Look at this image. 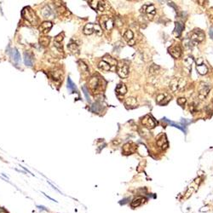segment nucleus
I'll list each match as a JSON object with an SVG mask.
<instances>
[{
	"instance_id": "nucleus-1",
	"label": "nucleus",
	"mask_w": 213,
	"mask_h": 213,
	"mask_svg": "<svg viewBox=\"0 0 213 213\" xmlns=\"http://www.w3.org/2000/svg\"><path fill=\"white\" fill-rule=\"evenodd\" d=\"M205 39V34L202 31L200 30H194L193 32L190 33V37L189 38H188L185 42H188V45H189L190 47L193 45H196L198 43L202 42L203 40Z\"/></svg>"
},
{
	"instance_id": "nucleus-2",
	"label": "nucleus",
	"mask_w": 213,
	"mask_h": 213,
	"mask_svg": "<svg viewBox=\"0 0 213 213\" xmlns=\"http://www.w3.org/2000/svg\"><path fill=\"white\" fill-rule=\"evenodd\" d=\"M117 73L123 79L127 78L129 75V65L125 61H119L117 63Z\"/></svg>"
},
{
	"instance_id": "nucleus-3",
	"label": "nucleus",
	"mask_w": 213,
	"mask_h": 213,
	"mask_svg": "<svg viewBox=\"0 0 213 213\" xmlns=\"http://www.w3.org/2000/svg\"><path fill=\"white\" fill-rule=\"evenodd\" d=\"M21 15H22V16H23L25 19H27V21H29V22H31V23H32V24L36 23L38 21L37 16L35 15L34 11L32 10V9H30L29 7L24 8L22 12H21Z\"/></svg>"
},
{
	"instance_id": "nucleus-4",
	"label": "nucleus",
	"mask_w": 213,
	"mask_h": 213,
	"mask_svg": "<svg viewBox=\"0 0 213 213\" xmlns=\"http://www.w3.org/2000/svg\"><path fill=\"white\" fill-rule=\"evenodd\" d=\"M186 85V81L181 78H175L171 80L170 84V88L172 91H176L182 90Z\"/></svg>"
},
{
	"instance_id": "nucleus-5",
	"label": "nucleus",
	"mask_w": 213,
	"mask_h": 213,
	"mask_svg": "<svg viewBox=\"0 0 213 213\" xmlns=\"http://www.w3.org/2000/svg\"><path fill=\"white\" fill-rule=\"evenodd\" d=\"M210 85L206 83H200V89H199V97L200 99H205L208 95L210 91Z\"/></svg>"
},
{
	"instance_id": "nucleus-6",
	"label": "nucleus",
	"mask_w": 213,
	"mask_h": 213,
	"mask_svg": "<svg viewBox=\"0 0 213 213\" xmlns=\"http://www.w3.org/2000/svg\"><path fill=\"white\" fill-rule=\"evenodd\" d=\"M142 124H143L145 127L149 128V129H152V128H154L156 125V123L153 119V118L149 115H146L142 118Z\"/></svg>"
},
{
	"instance_id": "nucleus-7",
	"label": "nucleus",
	"mask_w": 213,
	"mask_h": 213,
	"mask_svg": "<svg viewBox=\"0 0 213 213\" xmlns=\"http://www.w3.org/2000/svg\"><path fill=\"white\" fill-rule=\"evenodd\" d=\"M101 26L104 27L105 29H106V30H111L112 27H113V25H114L112 19L109 18V17H107V16H103V17H101Z\"/></svg>"
},
{
	"instance_id": "nucleus-8",
	"label": "nucleus",
	"mask_w": 213,
	"mask_h": 213,
	"mask_svg": "<svg viewBox=\"0 0 213 213\" xmlns=\"http://www.w3.org/2000/svg\"><path fill=\"white\" fill-rule=\"evenodd\" d=\"M169 53L174 57V58H179L182 55V50L180 46L178 45H172L169 48Z\"/></svg>"
},
{
	"instance_id": "nucleus-9",
	"label": "nucleus",
	"mask_w": 213,
	"mask_h": 213,
	"mask_svg": "<svg viewBox=\"0 0 213 213\" xmlns=\"http://www.w3.org/2000/svg\"><path fill=\"white\" fill-rule=\"evenodd\" d=\"M202 62H203L202 59H200V62H197L196 69H197L198 73H199L200 74L205 75L207 74L208 68L207 67H206V65L205 63H203Z\"/></svg>"
},
{
	"instance_id": "nucleus-10",
	"label": "nucleus",
	"mask_w": 213,
	"mask_h": 213,
	"mask_svg": "<svg viewBox=\"0 0 213 213\" xmlns=\"http://www.w3.org/2000/svg\"><path fill=\"white\" fill-rule=\"evenodd\" d=\"M170 100V96L168 94H160L157 96V103L160 105H165Z\"/></svg>"
},
{
	"instance_id": "nucleus-11",
	"label": "nucleus",
	"mask_w": 213,
	"mask_h": 213,
	"mask_svg": "<svg viewBox=\"0 0 213 213\" xmlns=\"http://www.w3.org/2000/svg\"><path fill=\"white\" fill-rule=\"evenodd\" d=\"M157 145L162 149H165L167 148L168 143H167V140H166V137L164 134H161L157 138Z\"/></svg>"
},
{
	"instance_id": "nucleus-12",
	"label": "nucleus",
	"mask_w": 213,
	"mask_h": 213,
	"mask_svg": "<svg viewBox=\"0 0 213 213\" xmlns=\"http://www.w3.org/2000/svg\"><path fill=\"white\" fill-rule=\"evenodd\" d=\"M142 11L145 12L148 16L152 18V16H154L156 14V10H155L154 5L150 4V5H143L142 7Z\"/></svg>"
},
{
	"instance_id": "nucleus-13",
	"label": "nucleus",
	"mask_w": 213,
	"mask_h": 213,
	"mask_svg": "<svg viewBox=\"0 0 213 213\" xmlns=\"http://www.w3.org/2000/svg\"><path fill=\"white\" fill-rule=\"evenodd\" d=\"M136 150V147L133 143H126L123 147V151L125 154H132Z\"/></svg>"
},
{
	"instance_id": "nucleus-14",
	"label": "nucleus",
	"mask_w": 213,
	"mask_h": 213,
	"mask_svg": "<svg viewBox=\"0 0 213 213\" xmlns=\"http://www.w3.org/2000/svg\"><path fill=\"white\" fill-rule=\"evenodd\" d=\"M133 38V32H132V31H130V30H127L126 32H124V38L126 41H128L129 45H134L135 41H134Z\"/></svg>"
},
{
	"instance_id": "nucleus-15",
	"label": "nucleus",
	"mask_w": 213,
	"mask_h": 213,
	"mask_svg": "<svg viewBox=\"0 0 213 213\" xmlns=\"http://www.w3.org/2000/svg\"><path fill=\"white\" fill-rule=\"evenodd\" d=\"M24 62L27 67H32L33 65V56H32V54L27 52V51L24 53Z\"/></svg>"
},
{
	"instance_id": "nucleus-16",
	"label": "nucleus",
	"mask_w": 213,
	"mask_h": 213,
	"mask_svg": "<svg viewBox=\"0 0 213 213\" xmlns=\"http://www.w3.org/2000/svg\"><path fill=\"white\" fill-rule=\"evenodd\" d=\"M116 93H117L118 95H120V96H124V95H125L126 94V92H127V88H126V86H125V85H124V84H118V85H117V87H116Z\"/></svg>"
},
{
	"instance_id": "nucleus-17",
	"label": "nucleus",
	"mask_w": 213,
	"mask_h": 213,
	"mask_svg": "<svg viewBox=\"0 0 213 213\" xmlns=\"http://www.w3.org/2000/svg\"><path fill=\"white\" fill-rule=\"evenodd\" d=\"M89 85L92 90H96L99 86V80L96 77H92L89 80Z\"/></svg>"
},
{
	"instance_id": "nucleus-18",
	"label": "nucleus",
	"mask_w": 213,
	"mask_h": 213,
	"mask_svg": "<svg viewBox=\"0 0 213 213\" xmlns=\"http://www.w3.org/2000/svg\"><path fill=\"white\" fill-rule=\"evenodd\" d=\"M163 120H164L165 122L167 123V124H170L171 126H174V127L180 129V130H182V131H183L184 133L186 132V128L184 127V126H182L181 124H177V123L173 122V121H170V120H169V119H167L166 118H163Z\"/></svg>"
},
{
	"instance_id": "nucleus-19",
	"label": "nucleus",
	"mask_w": 213,
	"mask_h": 213,
	"mask_svg": "<svg viewBox=\"0 0 213 213\" xmlns=\"http://www.w3.org/2000/svg\"><path fill=\"white\" fill-rule=\"evenodd\" d=\"M124 103H125L126 106H130V107H135L137 105L136 99L134 98V97H128V98H126L125 101H124Z\"/></svg>"
},
{
	"instance_id": "nucleus-20",
	"label": "nucleus",
	"mask_w": 213,
	"mask_h": 213,
	"mask_svg": "<svg viewBox=\"0 0 213 213\" xmlns=\"http://www.w3.org/2000/svg\"><path fill=\"white\" fill-rule=\"evenodd\" d=\"M98 68H99L101 70H103V71H109V70H111V68H112V67H111L109 64L107 63L106 62L103 61V60H102L101 62L99 63Z\"/></svg>"
},
{
	"instance_id": "nucleus-21",
	"label": "nucleus",
	"mask_w": 213,
	"mask_h": 213,
	"mask_svg": "<svg viewBox=\"0 0 213 213\" xmlns=\"http://www.w3.org/2000/svg\"><path fill=\"white\" fill-rule=\"evenodd\" d=\"M94 32V25L93 24H87L84 28V33L85 35H91Z\"/></svg>"
},
{
	"instance_id": "nucleus-22",
	"label": "nucleus",
	"mask_w": 213,
	"mask_h": 213,
	"mask_svg": "<svg viewBox=\"0 0 213 213\" xmlns=\"http://www.w3.org/2000/svg\"><path fill=\"white\" fill-rule=\"evenodd\" d=\"M183 29H184V26H183V24L181 23V22H176V28H175V33H176V36H180L182 32L183 31Z\"/></svg>"
},
{
	"instance_id": "nucleus-23",
	"label": "nucleus",
	"mask_w": 213,
	"mask_h": 213,
	"mask_svg": "<svg viewBox=\"0 0 213 213\" xmlns=\"http://www.w3.org/2000/svg\"><path fill=\"white\" fill-rule=\"evenodd\" d=\"M12 57L14 59V62H19L21 61V54L16 49H14L12 50Z\"/></svg>"
},
{
	"instance_id": "nucleus-24",
	"label": "nucleus",
	"mask_w": 213,
	"mask_h": 213,
	"mask_svg": "<svg viewBox=\"0 0 213 213\" xmlns=\"http://www.w3.org/2000/svg\"><path fill=\"white\" fill-rule=\"evenodd\" d=\"M51 27H52V23L50 21H44L41 24L40 30H44V32H47Z\"/></svg>"
},
{
	"instance_id": "nucleus-25",
	"label": "nucleus",
	"mask_w": 213,
	"mask_h": 213,
	"mask_svg": "<svg viewBox=\"0 0 213 213\" xmlns=\"http://www.w3.org/2000/svg\"><path fill=\"white\" fill-rule=\"evenodd\" d=\"M103 61H105V62H106L107 63L109 64L111 67H112V66H116L117 67V62H116V60H114L113 58H112L111 56H104V58H103Z\"/></svg>"
},
{
	"instance_id": "nucleus-26",
	"label": "nucleus",
	"mask_w": 213,
	"mask_h": 213,
	"mask_svg": "<svg viewBox=\"0 0 213 213\" xmlns=\"http://www.w3.org/2000/svg\"><path fill=\"white\" fill-rule=\"evenodd\" d=\"M193 62H194V58H193L192 56H188V57H187V58H185V60H184L183 64H184V66L186 67L187 68L190 69V68H191Z\"/></svg>"
},
{
	"instance_id": "nucleus-27",
	"label": "nucleus",
	"mask_w": 213,
	"mask_h": 213,
	"mask_svg": "<svg viewBox=\"0 0 213 213\" xmlns=\"http://www.w3.org/2000/svg\"><path fill=\"white\" fill-rule=\"evenodd\" d=\"M68 89L71 91H76V85H75L74 83L73 82V80H71L70 77L68 78Z\"/></svg>"
},
{
	"instance_id": "nucleus-28",
	"label": "nucleus",
	"mask_w": 213,
	"mask_h": 213,
	"mask_svg": "<svg viewBox=\"0 0 213 213\" xmlns=\"http://www.w3.org/2000/svg\"><path fill=\"white\" fill-rule=\"evenodd\" d=\"M142 200L144 201V199H142V198H137V199H135L133 201H132V203H131V206H132V207H137V206H139L142 205Z\"/></svg>"
},
{
	"instance_id": "nucleus-29",
	"label": "nucleus",
	"mask_w": 213,
	"mask_h": 213,
	"mask_svg": "<svg viewBox=\"0 0 213 213\" xmlns=\"http://www.w3.org/2000/svg\"><path fill=\"white\" fill-rule=\"evenodd\" d=\"M40 44H42L43 46H47L49 44H50V38L47 37H42L41 38H40Z\"/></svg>"
},
{
	"instance_id": "nucleus-30",
	"label": "nucleus",
	"mask_w": 213,
	"mask_h": 213,
	"mask_svg": "<svg viewBox=\"0 0 213 213\" xmlns=\"http://www.w3.org/2000/svg\"><path fill=\"white\" fill-rule=\"evenodd\" d=\"M62 71H56V72H54V73H52V76H53V79L56 80H58L61 79V77H62Z\"/></svg>"
},
{
	"instance_id": "nucleus-31",
	"label": "nucleus",
	"mask_w": 213,
	"mask_h": 213,
	"mask_svg": "<svg viewBox=\"0 0 213 213\" xmlns=\"http://www.w3.org/2000/svg\"><path fill=\"white\" fill-rule=\"evenodd\" d=\"M82 91H83L84 94H85V98H86L87 101H89V102H90V101H91V98H90V96H89V92H88V90H87L86 86H83V87H82Z\"/></svg>"
},
{
	"instance_id": "nucleus-32",
	"label": "nucleus",
	"mask_w": 213,
	"mask_h": 213,
	"mask_svg": "<svg viewBox=\"0 0 213 213\" xmlns=\"http://www.w3.org/2000/svg\"><path fill=\"white\" fill-rule=\"evenodd\" d=\"M68 49L72 52H77L79 50V48H78V45L76 44H70L68 45Z\"/></svg>"
},
{
	"instance_id": "nucleus-33",
	"label": "nucleus",
	"mask_w": 213,
	"mask_h": 213,
	"mask_svg": "<svg viewBox=\"0 0 213 213\" xmlns=\"http://www.w3.org/2000/svg\"><path fill=\"white\" fill-rule=\"evenodd\" d=\"M94 31L96 32V33L97 35H101L102 33V29L99 25H94Z\"/></svg>"
},
{
	"instance_id": "nucleus-34",
	"label": "nucleus",
	"mask_w": 213,
	"mask_h": 213,
	"mask_svg": "<svg viewBox=\"0 0 213 213\" xmlns=\"http://www.w3.org/2000/svg\"><path fill=\"white\" fill-rule=\"evenodd\" d=\"M90 5L92 9L94 10H97L98 9V5H99V2L98 1H90Z\"/></svg>"
},
{
	"instance_id": "nucleus-35",
	"label": "nucleus",
	"mask_w": 213,
	"mask_h": 213,
	"mask_svg": "<svg viewBox=\"0 0 213 213\" xmlns=\"http://www.w3.org/2000/svg\"><path fill=\"white\" fill-rule=\"evenodd\" d=\"M177 103L180 105V106H183L185 103H186V98H184V97H181V98H179L178 100H177Z\"/></svg>"
},
{
	"instance_id": "nucleus-36",
	"label": "nucleus",
	"mask_w": 213,
	"mask_h": 213,
	"mask_svg": "<svg viewBox=\"0 0 213 213\" xmlns=\"http://www.w3.org/2000/svg\"><path fill=\"white\" fill-rule=\"evenodd\" d=\"M80 67L82 68V71H85V73L88 72V68H87V66H86L84 62H80Z\"/></svg>"
},
{
	"instance_id": "nucleus-37",
	"label": "nucleus",
	"mask_w": 213,
	"mask_h": 213,
	"mask_svg": "<svg viewBox=\"0 0 213 213\" xmlns=\"http://www.w3.org/2000/svg\"><path fill=\"white\" fill-rule=\"evenodd\" d=\"M62 39H63V37L62 36V34H60V35H58V36H56V38H55V41L56 43H60L62 41Z\"/></svg>"
}]
</instances>
